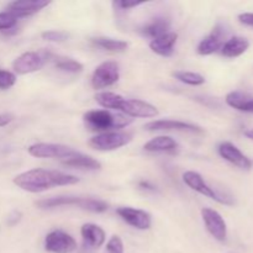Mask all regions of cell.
<instances>
[{
	"label": "cell",
	"mask_w": 253,
	"mask_h": 253,
	"mask_svg": "<svg viewBox=\"0 0 253 253\" xmlns=\"http://www.w3.org/2000/svg\"><path fill=\"white\" fill-rule=\"evenodd\" d=\"M79 178L68 173L59 172V170L43 169V168H34L26 170L12 179L14 184L25 192L37 193L46 192L57 187H66L79 183Z\"/></svg>",
	"instance_id": "1"
},
{
	"label": "cell",
	"mask_w": 253,
	"mask_h": 253,
	"mask_svg": "<svg viewBox=\"0 0 253 253\" xmlns=\"http://www.w3.org/2000/svg\"><path fill=\"white\" fill-rule=\"evenodd\" d=\"M96 103L106 110L120 111L127 118H156L160 114L158 109L152 104L140 99L124 98L113 91H100L94 96Z\"/></svg>",
	"instance_id": "2"
},
{
	"label": "cell",
	"mask_w": 253,
	"mask_h": 253,
	"mask_svg": "<svg viewBox=\"0 0 253 253\" xmlns=\"http://www.w3.org/2000/svg\"><path fill=\"white\" fill-rule=\"evenodd\" d=\"M83 121L89 130L101 133L126 127L132 123V119L123 114H114L106 109H99L86 111L83 115Z\"/></svg>",
	"instance_id": "3"
},
{
	"label": "cell",
	"mask_w": 253,
	"mask_h": 253,
	"mask_svg": "<svg viewBox=\"0 0 253 253\" xmlns=\"http://www.w3.org/2000/svg\"><path fill=\"white\" fill-rule=\"evenodd\" d=\"M36 207L40 209H53L59 207H78L90 212H105L109 209V204L104 200L94 198H82L74 195H59V197L47 198L36 202Z\"/></svg>",
	"instance_id": "4"
},
{
	"label": "cell",
	"mask_w": 253,
	"mask_h": 253,
	"mask_svg": "<svg viewBox=\"0 0 253 253\" xmlns=\"http://www.w3.org/2000/svg\"><path fill=\"white\" fill-rule=\"evenodd\" d=\"M53 54L47 49L24 52L12 62V69L20 76L34 73L43 68L49 61L53 59Z\"/></svg>",
	"instance_id": "5"
},
{
	"label": "cell",
	"mask_w": 253,
	"mask_h": 253,
	"mask_svg": "<svg viewBox=\"0 0 253 253\" xmlns=\"http://www.w3.org/2000/svg\"><path fill=\"white\" fill-rule=\"evenodd\" d=\"M183 182L188 185L192 190L199 193V194L204 195V197L210 198V199L215 200V202L220 203V204L224 205H234L235 202L231 197L226 194H221V193H217L216 190L212 187H210L205 179L203 178V175L200 173L194 172V170H187V172L183 173Z\"/></svg>",
	"instance_id": "6"
},
{
	"label": "cell",
	"mask_w": 253,
	"mask_h": 253,
	"mask_svg": "<svg viewBox=\"0 0 253 253\" xmlns=\"http://www.w3.org/2000/svg\"><path fill=\"white\" fill-rule=\"evenodd\" d=\"M132 141V135L125 131H108V132L96 133L89 140V146L96 151L109 152L115 151Z\"/></svg>",
	"instance_id": "7"
},
{
	"label": "cell",
	"mask_w": 253,
	"mask_h": 253,
	"mask_svg": "<svg viewBox=\"0 0 253 253\" xmlns=\"http://www.w3.org/2000/svg\"><path fill=\"white\" fill-rule=\"evenodd\" d=\"M43 247L44 251L48 253H73L78 245L73 236L63 230L56 229L46 235Z\"/></svg>",
	"instance_id": "8"
},
{
	"label": "cell",
	"mask_w": 253,
	"mask_h": 253,
	"mask_svg": "<svg viewBox=\"0 0 253 253\" xmlns=\"http://www.w3.org/2000/svg\"><path fill=\"white\" fill-rule=\"evenodd\" d=\"M120 79V68L114 61H106L99 64L91 74V86L96 90L108 88L118 83Z\"/></svg>",
	"instance_id": "9"
},
{
	"label": "cell",
	"mask_w": 253,
	"mask_h": 253,
	"mask_svg": "<svg viewBox=\"0 0 253 253\" xmlns=\"http://www.w3.org/2000/svg\"><path fill=\"white\" fill-rule=\"evenodd\" d=\"M30 156L36 158H56V160L63 161L73 155L76 150L61 143H47L39 142L34 143L27 148Z\"/></svg>",
	"instance_id": "10"
},
{
	"label": "cell",
	"mask_w": 253,
	"mask_h": 253,
	"mask_svg": "<svg viewBox=\"0 0 253 253\" xmlns=\"http://www.w3.org/2000/svg\"><path fill=\"white\" fill-rule=\"evenodd\" d=\"M202 217L208 232L219 242H226L227 225L219 211L211 208H203Z\"/></svg>",
	"instance_id": "11"
},
{
	"label": "cell",
	"mask_w": 253,
	"mask_h": 253,
	"mask_svg": "<svg viewBox=\"0 0 253 253\" xmlns=\"http://www.w3.org/2000/svg\"><path fill=\"white\" fill-rule=\"evenodd\" d=\"M226 36L227 31L225 25L217 24L212 29V31L199 42V44L197 47V52L200 56H210V54L220 51L222 44L226 42Z\"/></svg>",
	"instance_id": "12"
},
{
	"label": "cell",
	"mask_w": 253,
	"mask_h": 253,
	"mask_svg": "<svg viewBox=\"0 0 253 253\" xmlns=\"http://www.w3.org/2000/svg\"><path fill=\"white\" fill-rule=\"evenodd\" d=\"M116 214L123 221L137 230H150L152 226V216L145 210L131 207H120L116 209Z\"/></svg>",
	"instance_id": "13"
},
{
	"label": "cell",
	"mask_w": 253,
	"mask_h": 253,
	"mask_svg": "<svg viewBox=\"0 0 253 253\" xmlns=\"http://www.w3.org/2000/svg\"><path fill=\"white\" fill-rule=\"evenodd\" d=\"M145 130L147 131H182V132L192 133H204L200 126L194 124L184 123L180 120H153L145 125Z\"/></svg>",
	"instance_id": "14"
},
{
	"label": "cell",
	"mask_w": 253,
	"mask_h": 253,
	"mask_svg": "<svg viewBox=\"0 0 253 253\" xmlns=\"http://www.w3.org/2000/svg\"><path fill=\"white\" fill-rule=\"evenodd\" d=\"M51 4L46 0H16L7 4L6 11L14 15L16 19L31 16L37 14Z\"/></svg>",
	"instance_id": "15"
},
{
	"label": "cell",
	"mask_w": 253,
	"mask_h": 253,
	"mask_svg": "<svg viewBox=\"0 0 253 253\" xmlns=\"http://www.w3.org/2000/svg\"><path fill=\"white\" fill-rule=\"evenodd\" d=\"M217 152L225 161L236 166L240 169L250 170L252 168L251 160L246 155H244L240 151V148H237L234 143L229 142V141L220 143L219 147H217Z\"/></svg>",
	"instance_id": "16"
},
{
	"label": "cell",
	"mask_w": 253,
	"mask_h": 253,
	"mask_svg": "<svg viewBox=\"0 0 253 253\" xmlns=\"http://www.w3.org/2000/svg\"><path fill=\"white\" fill-rule=\"evenodd\" d=\"M81 235L82 239H83L84 246L89 247V249L98 250L105 244V231L96 224L88 222V224L82 225Z\"/></svg>",
	"instance_id": "17"
},
{
	"label": "cell",
	"mask_w": 253,
	"mask_h": 253,
	"mask_svg": "<svg viewBox=\"0 0 253 253\" xmlns=\"http://www.w3.org/2000/svg\"><path fill=\"white\" fill-rule=\"evenodd\" d=\"M178 34L169 31L157 39L151 40L150 49L156 54L162 57H170L174 53V46L177 43Z\"/></svg>",
	"instance_id": "18"
},
{
	"label": "cell",
	"mask_w": 253,
	"mask_h": 253,
	"mask_svg": "<svg viewBox=\"0 0 253 253\" xmlns=\"http://www.w3.org/2000/svg\"><path fill=\"white\" fill-rule=\"evenodd\" d=\"M170 29V19L168 16H156L151 19L150 21L145 22L142 26L138 29L141 35L150 39H157L162 35L169 32Z\"/></svg>",
	"instance_id": "19"
},
{
	"label": "cell",
	"mask_w": 253,
	"mask_h": 253,
	"mask_svg": "<svg viewBox=\"0 0 253 253\" xmlns=\"http://www.w3.org/2000/svg\"><path fill=\"white\" fill-rule=\"evenodd\" d=\"M61 163L66 167L72 168H78V169H88V170H100L101 169V163L99 162L95 158L90 157L84 153L76 152L72 156H69L66 160L61 161Z\"/></svg>",
	"instance_id": "20"
},
{
	"label": "cell",
	"mask_w": 253,
	"mask_h": 253,
	"mask_svg": "<svg viewBox=\"0 0 253 253\" xmlns=\"http://www.w3.org/2000/svg\"><path fill=\"white\" fill-rule=\"evenodd\" d=\"M249 47L250 41L246 37L232 36L229 40H226V42L222 44L220 52L226 58H236V57L244 54L249 49Z\"/></svg>",
	"instance_id": "21"
},
{
	"label": "cell",
	"mask_w": 253,
	"mask_h": 253,
	"mask_svg": "<svg viewBox=\"0 0 253 253\" xmlns=\"http://www.w3.org/2000/svg\"><path fill=\"white\" fill-rule=\"evenodd\" d=\"M143 150L147 152H175L178 143L170 136H157L145 143Z\"/></svg>",
	"instance_id": "22"
},
{
	"label": "cell",
	"mask_w": 253,
	"mask_h": 253,
	"mask_svg": "<svg viewBox=\"0 0 253 253\" xmlns=\"http://www.w3.org/2000/svg\"><path fill=\"white\" fill-rule=\"evenodd\" d=\"M226 104L242 113L253 114V96L242 91H231L226 95Z\"/></svg>",
	"instance_id": "23"
},
{
	"label": "cell",
	"mask_w": 253,
	"mask_h": 253,
	"mask_svg": "<svg viewBox=\"0 0 253 253\" xmlns=\"http://www.w3.org/2000/svg\"><path fill=\"white\" fill-rule=\"evenodd\" d=\"M91 42H93L96 47H99V48H103L109 52H116V53L125 52L128 47V43L126 41L111 39V37H95V39L91 40Z\"/></svg>",
	"instance_id": "24"
},
{
	"label": "cell",
	"mask_w": 253,
	"mask_h": 253,
	"mask_svg": "<svg viewBox=\"0 0 253 253\" xmlns=\"http://www.w3.org/2000/svg\"><path fill=\"white\" fill-rule=\"evenodd\" d=\"M172 76L177 81L192 86H199L205 83V78L200 73L197 72H188V71H175L173 72Z\"/></svg>",
	"instance_id": "25"
},
{
	"label": "cell",
	"mask_w": 253,
	"mask_h": 253,
	"mask_svg": "<svg viewBox=\"0 0 253 253\" xmlns=\"http://www.w3.org/2000/svg\"><path fill=\"white\" fill-rule=\"evenodd\" d=\"M54 66L59 71L67 73H81L83 71V64L73 58H57L54 59Z\"/></svg>",
	"instance_id": "26"
},
{
	"label": "cell",
	"mask_w": 253,
	"mask_h": 253,
	"mask_svg": "<svg viewBox=\"0 0 253 253\" xmlns=\"http://www.w3.org/2000/svg\"><path fill=\"white\" fill-rule=\"evenodd\" d=\"M41 37L44 41L48 42H63L67 41L69 35L66 31H61V30H48L41 34Z\"/></svg>",
	"instance_id": "27"
},
{
	"label": "cell",
	"mask_w": 253,
	"mask_h": 253,
	"mask_svg": "<svg viewBox=\"0 0 253 253\" xmlns=\"http://www.w3.org/2000/svg\"><path fill=\"white\" fill-rule=\"evenodd\" d=\"M15 83H16V74L10 71L0 69V89L1 90L11 88L15 85Z\"/></svg>",
	"instance_id": "28"
},
{
	"label": "cell",
	"mask_w": 253,
	"mask_h": 253,
	"mask_svg": "<svg viewBox=\"0 0 253 253\" xmlns=\"http://www.w3.org/2000/svg\"><path fill=\"white\" fill-rule=\"evenodd\" d=\"M17 24V19L9 11L0 12V31H6V30H12Z\"/></svg>",
	"instance_id": "29"
},
{
	"label": "cell",
	"mask_w": 253,
	"mask_h": 253,
	"mask_svg": "<svg viewBox=\"0 0 253 253\" xmlns=\"http://www.w3.org/2000/svg\"><path fill=\"white\" fill-rule=\"evenodd\" d=\"M106 251L108 253H124V242L120 236L114 235L106 244Z\"/></svg>",
	"instance_id": "30"
},
{
	"label": "cell",
	"mask_w": 253,
	"mask_h": 253,
	"mask_svg": "<svg viewBox=\"0 0 253 253\" xmlns=\"http://www.w3.org/2000/svg\"><path fill=\"white\" fill-rule=\"evenodd\" d=\"M145 4V1H114L113 6L119 10H130Z\"/></svg>",
	"instance_id": "31"
},
{
	"label": "cell",
	"mask_w": 253,
	"mask_h": 253,
	"mask_svg": "<svg viewBox=\"0 0 253 253\" xmlns=\"http://www.w3.org/2000/svg\"><path fill=\"white\" fill-rule=\"evenodd\" d=\"M237 19L245 26L253 27V12H242V14L239 15Z\"/></svg>",
	"instance_id": "32"
},
{
	"label": "cell",
	"mask_w": 253,
	"mask_h": 253,
	"mask_svg": "<svg viewBox=\"0 0 253 253\" xmlns=\"http://www.w3.org/2000/svg\"><path fill=\"white\" fill-rule=\"evenodd\" d=\"M15 116L10 113L0 114V127H5L14 121Z\"/></svg>",
	"instance_id": "33"
},
{
	"label": "cell",
	"mask_w": 253,
	"mask_h": 253,
	"mask_svg": "<svg viewBox=\"0 0 253 253\" xmlns=\"http://www.w3.org/2000/svg\"><path fill=\"white\" fill-rule=\"evenodd\" d=\"M21 216H22L21 212H20V211H14L11 215H10L9 219H7V222H11V220H14L11 225L17 224V222H19L20 220H21Z\"/></svg>",
	"instance_id": "34"
},
{
	"label": "cell",
	"mask_w": 253,
	"mask_h": 253,
	"mask_svg": "<svg viewBox=\"0 0 253 253\" xmlns=\"http://www.w3.org/2000/svg\"><path fill=\"white\" fill-rule=\"evenodd\" d=\"M140 187L142 188V189L155 190V187H153V185H151L148 182H145V180H142V182H140Z\"/></svg>",
	"instance_id": "35"
},
{
	"label": "cell",
	"mask_w": 253,
	"mask_h": 253,
	"mask_svg": "<svg viewBox=\"0 0 253 253\" xmlns=\"http://www.w3.org/2000/svg\"><path fill=\"white\" fill-rule=\"evenodd\" d=\"M244 135L246 136V137L251 138V140H253V130H246L244 132Z\"/></svg>",
	"instance_id": "36"
}]
</instances>
